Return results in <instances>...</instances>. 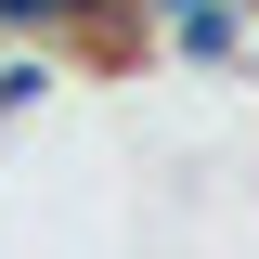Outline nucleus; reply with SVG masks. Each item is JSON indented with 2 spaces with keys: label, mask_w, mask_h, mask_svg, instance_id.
<instances>
[{
  "label": "nucleus",
  "mask_w": 259,
  "mask_h": 259,
  "mask_svg": "<svg viewBox=\"0 0 259 259\" xmlns=\"http://www.w3.org/2000/svg\"><path fill=\"white\" fill-rule=\"evenodd\" d=\"M156 39L194 78H233V65H246V0H182V13H156Z\"/></svg>",
  "instance_id": "nucleus-1"
},
{
  "label": "nucleus",
  "mask_w": 259,
  "mask_h": 259,
  "mask_svg": "<svg viewBox=\"0 0 259 259\" xmlns=\"http://www.w3.org/2000/svg\"><path fill=\"white\" fill-rule=\"evenodd\" d=\"M52 91H65V52L52 39H0V130H26Z\"/></svg>",
  "instance_id": "nucleus-2"
},
{
  "label": "nucleus",
  "mask_w": 259,
  "mask_h": 259,
  "mask_svg": "<svg viewBox=\"0 0 259 259\" xmlns=\"http://www.w3.org/2000/svg\"><path fill=\"white\" fill-rule=\"evenodd\" d=\"M130 13H143V26H156V13H182V0H130Z\"/></svg>",
  "instance_id": "nucleus-3"
},
{
  "label": "nucleus",
  "mask_w": 259,
  "mask_h": 259,
  "mask_svg": "<svg viewBox=\"0 0 259 259\" xmlns=\"http://www.w3.org/2000/svg\"><path fill=\"white\" fill-rule=\"evenodd\" d=\"M246 13H259V0H246Z\"/></svg>",
  "instance_id": "nucleus-4"
}]
</instances>
